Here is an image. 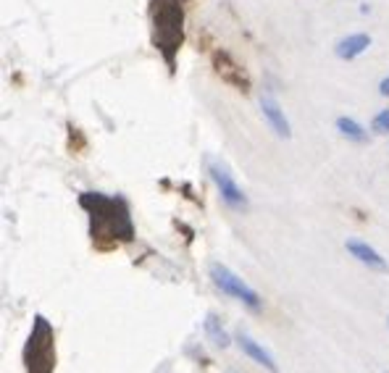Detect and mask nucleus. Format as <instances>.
<instances>
[{"instance_id": "1", "label": "nucleus", "mask_w": 389, "mask_h": 373, "mask_svg": "<svg viewBox=\"0 0 389 373\" xmlns=\"http://www.w3.org/2000/svg\"><path fill=\"white\" fill-rule=\"evenodd\" d=\"M82 208L90 213L92 237H111L116 242H129L135 237L132 215L121 197H108L100 192H87L79 197Z\"/></svg>"}, {"instance_id": "14", "label": "nucleus", "mask_w": 389, "mask_h": 373, "mask_svg": "<svg viewBox=\"0 0 389 373\" xmlns=\"http://www.w3.org/2000/svg\"><path fill=\"white\" fill-rule=\"evenodd\" d=\"M379 95H384V98H389V77H384V79L379 82Z\"/></svg>"}, {"instance_id": "4", "label": "nucleus", "mask_w": 389, "mask_h": 373, "mask_svg": "<svg viewBox=\"0 0 389 373\" xmlns=\"http://www.w3.org/2000/svg\"><path fill=\"white\" fill-rule=\"evenodd\" d=\"M211 282L216 284L224 294H229L234 300H240L242 305H247L250 310H261V294L252 289L250 284L242 282V276L231 271L224 263H211Z\"/></svg>"}, {"instance_id": "3", "label": "nucleus", "mask_w": 389, "mask_h": 373, "mask_svg": "<svg viewBox=\"0 0 389 373\" xmlns=\"http://www.w3.org/2000/svg\"><path fill=\"white\" fill-rule=\"evenodd\" d=\"M24 360H26V373H53L56 368L53 326L45 321V316H35V326L24 347Z\"/></svg>"}, {"instance_id": "5", "label": "nucleus", "mask_w": 389, "mask_h": 373, "mask_svg": "<svg viewBox=\"0 0 389 373\" xmlns=\"http://www.w3.org/2000/svg\"><path fill=\"white\" fill-rule=\"evenodd\" d=\"M208 174H211V179L216 181L221 200L229 205V208H234V211H245L247 208V195L242 192V187L234 181L229 166L224 160L208 158Z\"/></svg>"}, {"instance_id": "11", "label": "nucleus", "mask_w": 389, "mask_h": 373, "mask_svg": "<svg viewBox=\"0 0 389 373\" xmlns=\"http://www.w3.org/2000/svg\"><path fill=\"white\" fill-rule=\"evenodd\" d=\"M337 132L342 137H347L350 142H358V145L368 142V129L363 124H358L355 119H350V116H340L337 119Z\"/></svg>"}, {"instance_id": "12", "label": "nucleus", "mask_w": 389, "mask_h": 373, "mask_svg": "<svg viewBox=\"0 0 389 373\" xmlns=\"http://www.w3.org/2000/svg\"><path fill=\"white\" fill-rule=\"evenodd\" d=\"M203 328H206V334L213 340L216 347H229V342H231L229 334H227V328H224V323H221V318H218L216 313H208Z\"/></svg>"}, {"instance_id": "9", "label": "nucleus", "mask_w": 389, "mask_h": 373, "mask_svg": "<svg viewBox=\"0 0 389 373\" xmlns=\"http://www.w3.org/2000/svg\"><path fill=\"white\" fill-rule=\"evenodd\" d=\"M237 344L242 347V352L250 358V360H255L258 365H264L266 371H271V373H279V365H276L274 360V355L266 350V347H261L258 342L252 340V337H247L245 331H242L240 337H237Z\"/></svg>"}, {"instance_id": "6", "label": "nucleus", "mask_w": 389, "mask_h": 373, "mask_svg": "<svg viewBox=\"0 0 389 373\" xmlns=\"http://www.w3.org/2000/svg\"><path fill=\"white\" fill-rule=\"evenodd\" d=\"M344 250H347L358 263L368 266L371 271H389V263L384 260V255H381L376 248H371L368 242H363V239L350 237L347 242H344Z\"/></svg>"}, {"instance_id": "10", "label": "nucleus", "mask_w": 389, "mask_h": 373, "mask_svg": "<svg viewBox=\"0 0 389 373\" xmlns=\"http://www.w3.org/2000/svg\"><path fill=\"white\" fill-rule=\"evenodd\" d=\"M216 71L221 79H227L229 84H234L237 90H247V87H250L247 74H245L242 66H237L227 53H216Z\"/></svg>"}, {"instance_id": "13", "label": "nucleus", "mask_w": 389, "mask_h": 373, "mask_svg": "<svg viewBox=\"0 0 389 373\" xmlns=\"http://www.w3.org/2000/svg\"><path fill=\"white\" fill-rule=\"evenodd\" d=\"M371 129H374V135H389V108H384V111H379L374 116Z\"/></svg>"}, {"instance_id": "7", "label": "nucleus", "mask_w": 389, "mask_h": 373, "mask_svg": "<svg viewBox=\"0 0 389 373\" xmlns=\"http://www.w3.org/2000/svg\"><path fill=\"white\" fill-rule=\"evenodd\" d=\"M261 111H264L266 121L274 129L276 137H282V139H289V137H292V126H289V119L284 116V108H282L271 95L261 98Z\"/></svg>"}, {"instance_id": "2", "label": "nucleus", "mask_w": 389, "mask_h": 373, "mask_svg": "<svg viewBox=\"0 0 389 373\" xmlns=\"http://www.w3.org/2000/svg\"><path fill=\"white\" fill-rule=\"evenodd\" d=\"M150 19H153V43L163 53L166 63L174 66V53L182 47L184 40L182 6L176 0H153Z\"/></svg>"}, {"instance_id": "8", "label": "nucleus", "mask_w": 389, "mask_h": 373, "mask_svg": "<svg viewBox=\"0 0 389 373\" xmlns=\"http://www.w3.org/2000/svg\"><path fill=\"white\" fill-rule=\"evenodd\" d=\"M368 47H371V34L366 32H355L342 37L337 45H334V56L340 61H355L358 56H363Z\"/></svg>"}]
</instances>
